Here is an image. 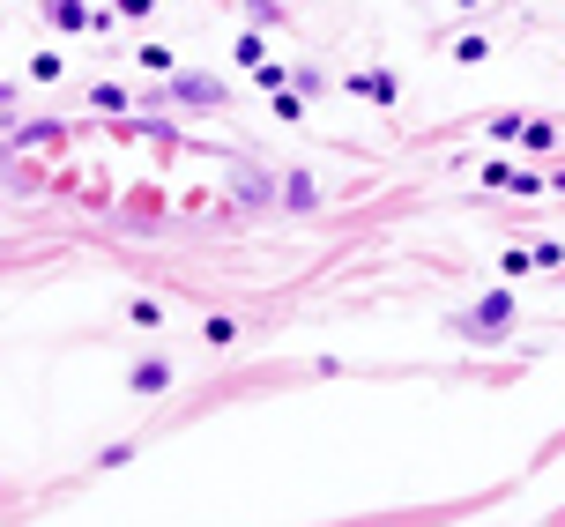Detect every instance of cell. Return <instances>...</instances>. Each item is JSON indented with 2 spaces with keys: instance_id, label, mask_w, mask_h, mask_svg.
Returning <instances> with one entry per match:
<instances>
[{
  "instance_id": "obj_1",
  "label": "cell",
  "mask_w": 565,
  "mask_h": 527,
  "mask_svg": "<svg viewBox=\"0 0 565 527\" xmlns=\"http://www.w3.org/2000/svg\"><path fill=\"white\" fill-rule=\"evenodd\" d=\"M506 320H513V298H506V290H491V298L476 305V312H469L462 327H506Z\"/></svg>"
},
{
  "instance_id": "obj_2",
  "label": "cell",
  "mask_w": 565,
  "mask_h": 527,
  "mask_svg": "<svg viewBox=\"0 0 565 527\" xmlns=\"http://www.w3.org/2000/svg\"><path fill=\"white\" fill-rule=\"evenodd\" d=\"M350 90H358V97H372V104H387V97H394V82H387V75H358Z\"/></svg>"
},
{
  "instance_id": "obj_3",
  "label": "cell",
  "mask_w": 565,
  "mask_h": 527,
  "mask_svg": "<svg viewBox=\"0 0 565 527\" xmlns=\"http://www.w3.org/2000/svg\"><path fill=\"white\" fill-rule=\"evenodd\" d=\"M164 379H172V364H157V356H149V364H134V387H141V394H157Z\"/></svg>"
},
{
  "instance_id": "obj_5",
  "label": "cell",
  "mask_w": 565,
  "mask_h": 527,
  "mask_svg": "<svg viewBox=\"0 0 565 527\" xmlns=\"http://www.w3.org/2000/svg\"><path fill=\"white\" fill-rule=\"evenodd\" d=\"M0 97H8V82H0Z\"/></svg>"
},
{
  "instance_id": "obj_4",
  "label": "cell",
  "mask_w": 565,
  "mask_h": 527,
  "mask_svg": "<svg viewBox=\"0 0 565 527\" xmlns=\"http://www.w3.org/2000/svg\"><path fill=\"white\" fill-rule=\"evenodd\" d=\"M90 104H97V112H127V90H112V82H97V90H90Z\"/></svg>"
}]
</instances>
